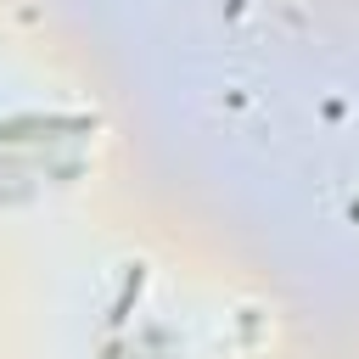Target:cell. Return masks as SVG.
I'll return each instance as SVG.
<instances>
[{
	"instance_id": "7a4b0ae2",
	"label": "cell",
	"mask_w": 359,
	"mask_h": 359,
	"mask_svg": "<svg viewBox=\"0 0 359 359\" xmlns=\"http://www.w3.org/2000/svg\"><path fill=\"white\" fill-rule=\"evenodd\" d=\"M140 292H146V264H129V269H123V286H118V297H112V309H107V331H112V337L129 325Z\"/></svg>"
},
{
	"instance_id": "6da1fadb",
	"label": "cell",
	"mask_w": 359,
	"mask_h": 359,
	"mask_svg": "<svg viewBox=\"0 0 359 359\" xmlns=\"http://www.w3.org/2000/svg\"><path fill=\"white\" fill-rule=\"evenodd\" d=\"M95 129H101V112H28V118L0 123V146L39 140V135H95Z\"/></svg>"
},
{
	"instance_id": "3957f363",
	"label": "cell",
	"mask_w": 359,
	"mask_h": 359,
	"mask_svg": "<svg viewBox=\"0 0 359 359\" xmlns=\"http://www.w3.org/2000/svg\"><path fill=\"white\" fill-rule=\"evenodd\" d=\"M101 359H135V353H129V342H123V337H107V348H101Z\"/></svg>"
}]
</instances>
